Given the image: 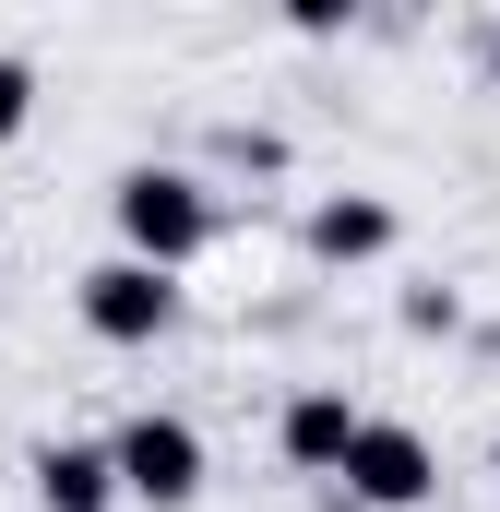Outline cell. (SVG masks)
Wrapping results in <instances>:
<instances>
[{"instance_id":"1","label":"cell","mask_w":500,"mask_h":512,"mask_svg":"<svg viewBox=\"0 0 500 512\" xmlns=\"http://www.w3.org/2000/svg\"><path fill=\"white\" fill-rule=\"evenodd\" d=\"M108 215H120L131 262H155V274H179V262L215 239V203H203V179H191V167H120Z\"/></svg>"},{"instance_id":"2","label":"cell","mask_w":500,"mask_h":512,"mask_svg":"<svg viewBox=\"0 0 500 512\" xmlns=\"http://www.w3.org/2000/svg\"><path fill=\"white\" fill-rule=\"evenodd\" d=\"M108 453H120V489H131V501H155V512L203 501V429H191V417H155V405H143Z\"/></svg>"},{"instance_id":"3","label":"cell","mask_w":500,"mask_h":512,"mask_svg":"<svg viewBox=\"0 0 500 512\" xmlns=\"http://www.w3.org/2000/svg\"><path fill=\"white\" fill-rule=\"evenodd\" d=\"M167 322H179V286H167L155 262L120 251V262H96V274H84V334H96V346H155Z\"/></svg>"},{"instance_id":"4","label":"cell","mask_w":500,"mask_h":512,"mask_svg":"<svg viewBox=\"0 0 500 512\" xmlns=\"http://www.w3.org/2000/svg\"><path fill=\"white\" fill-rule=\"evenodd\" d=\"M441 489V453L405 429V417H370L358 429V453H346V501H370V512H417Z\"/></svg>"},{"instance_id":"5","label":"cell","mask_w":500,"mask_h":512,"mask_svg":"<svg viewBox=\"0 0 500 512\" xmlns=\"http://www.w3.org/2000/svg\"><path fill=\"white\" fill-rule=\"evenodd\" d=\"M358 429H370V417H358V405H346L334 382L286 393V417H274V441H286V465H298V477H346V453H358Z\"/></svg>"},{"instance_id":"6","label":"cell","mask_w":500,"mask_h":512,"mask_svg":"<svg viewBox=\"0 0 500 512\" xmlns=\"http://www.w3.org/2000/svg\"><path fill=\"white\" fill-rule=\"evenodd\" d=\"M24 477H36L48 512H108V501H120V453H108V441H48Z\"/></svg>"},{"instance_id":"7","label":"cell","mask_w":500,"mask_h":512,"mask_svg":"<svg viewBox=\"0 0 500 512\" xmlns=\"http://www.w3.org/2000/svg\"><path fill=\"white\" fill-rule=\"evenodd\" d=\"M381 251H393V203H370V191L310 203V262H381Z\"/></svg>"},{"instance_id":"8","label":"cell","mask_w":500,"mask_h":512,"mask_svg":"<svg viewBox=\"0 0 500 512\" xmlns=\"http://www.w3.org/2000/svg\"><path fill=\"white\" fill-rule=\"evenodd\" d=\"M24 120H36V60H12V48H0V143H12Z\"/></svg>"},{"instance_id":"9","label":"cell","mask_w":500,"mask_h":512,"mask_svg":"<svg viewBox=\"0 0 500 512\" xmlns=\"http://www.w3.org/2000/svg\"><path fill=\"white\" fill-rule=\"evenodd\" d=\"M405 322H417V334H453V322H465V298H453V286H417V298H405Z\"/></svg>"},{"instance_id":"10","label":"cell","mask_w":500,"mask_h":512,"mask_svg":"<svg viewBox=\"0 0 500 512\" xmlns=\"http://www.w3.org/2000/svg\"><path fill=\"white\" fill-rule=\"evenodd\" d=\"M489 465H500V441H489Z\"/></svg>"}]
</instances>
